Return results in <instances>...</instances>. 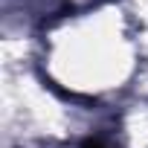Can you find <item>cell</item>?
Returning a JSON list of instances; mask_svg holds the SVG:
<instances>
[{"label": "cell", "instance_id": "1", "mask_svg": "<svg viewBox=\"0 0 148 148\" xmlns=\"http://www.w3.org/2000/svg\"><path fill=\"white\" fill-rule=\"evenodd\" d=\"M84 148H105V145H102V142H87Z\"/></svg>", "mask_w": 148, "mask_h": 148}]
</instances>
